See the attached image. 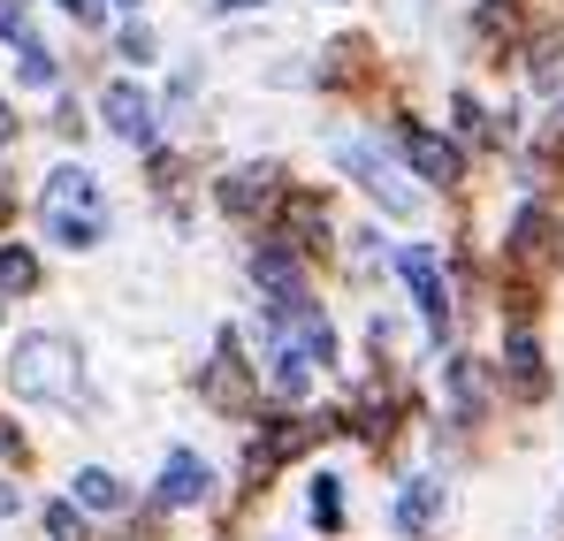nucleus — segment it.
I'll return each mask as SVG.
<instances>
[{
	"label": "nucleus",
	"mask_w": 564,
	"mask_h": 541,
	"mask_svg": "<svg viewBox=\"0 0 564 541\" xmlns=\"http://www.w3.org/2000/svg\"><path fill=\"white\" fill-rule=\"evenodd\" d=\"M39 221H46V237L54 245H69V252H85L107 237V198H99V183L85 169H54L46 191H39Z\"/></svg>",
	"instance_id": "f257e3e1"
},
{
	"label": "nucleus",
	"mask_w": 564,
	"mask_h": 541,
	"mask_svg": "<svg viewBox=\"0 0 564 541\" xmlns=\"http://www.w3.org/2000/svg\"><path fill=\"white\" fill-rule=\"evenodd\" d=\"M8 381L15 397H39V404H77L85 381H77V351L62 336H23L15 359H8Z\"/></svg>",
	"instance_id": "f03ea898"
},
{
	"label": "nucleus",
	"mask_w": 564,
	"mask_h": 541,
	"mask_svg": "<svg viewBox=\"0 0 564 541\" xmlns=\"http://www.w3.org/2000/svg\"><path fill=\"white\" fill-rule=\"evenodd\" d=\"M275 198H282V169H268V161H260V169H229V176H221V214H237V221L268 214Z\"/></svg>",
	"instance_id": "7ed1b4c3"
},
{
	"label": "nucleus",
	"mask_w": 564,
	"mask_h": 541,
	"mask_svg": "<svg viewBox=\"0 0 564 541\" xmlns=\"http://www.w3.org/2000/svg\"><path fill=\"white\" fill-rule=\"evenodd\" d=\"M397 274L412 282V297H420L427 328H443V321H451V290H443V268H435V252H427V245H404V252H397Z\"/></svg>",
	"instance_id": "20e7f679"
},
{
	"label": "nucleus",
	"mask_w": 564,
	"mask_h": 541,
	"mask_svg": "<svg viewBox=\"0 0 564 541\" xmlns=\"http://www.w3.org/2000/svg\"><path fill=\"white\" fill-rule=\"evenodd\" d=\"M336 161H344L351 176L367 183V191H375V198H381V206H389V214H412V206H420V198H412L404 183L389 176V161H381V153H367V145H351V138H344V145H336Z\"/></svg>",
	"instance_id": "39448f33"
},
{
	"label": "nucleus",
	"mask_w": 564,
	"mask_h": 541,
	"mask_svg": "<svg viewBox=\"0 0 564 541\" xmlns=\"http://www.w3.org/2000/svg\"><path fill=\"white\" fill-rule=\"evenodd\" d=\"M99 115H107V130H115V138L153 145V99H145L138 85H107V91H99Z\"/></svg>",
	"instance_id": "423d86ee"
},
{
	"label": "nucleus",
	"mask_w": 564,
	"mask_h": 541,
	"mask_svg": "<svg viewBox=\"0 0 564 541\" xmlns=\"http://www.w3.org/2000/svg\"><path fill=\"white\" fill-rule=\"evenodd\" d=\"M404 161H412V169H420L427 183H458V176H466V153H458L451 138L420 130V122H404Z\"/></svg>",
	"instance_id": "0eeeda50"
},
{
	"label": "nucleus",
	"mask_w": 564,
	"mask_h": 541,
	"mask_svg": "<svg viewBox=\"0 0 564 541\" xmlns=\"http://www.w3.org/2000/svg\"><path fill=\"white\" fill-rule=\"evenodd\" d=\"M206 397L229 404V412L252 404V374H245V359H237V336H221V351H214V366H206Z\"/></svg>",
	"instance_id": "6e6552de"
},
{
	"label": "nucleus",
	"mask_w": 564,
	"mask_h": 541,
	"mask_svg": "<svg viewBox=\"0 0 564 541\" xmlns=\"http://www.w3.org/2000/svg\"><path fill=\"white\" fill-rule=\"evenodd\" d=\"M206 488H214V473H206L191 451H176L169 465H161V488H153V496H161L169 511H184V504H198V496H206Z\"/></svg>",
	"instance_id": "1a4fd4ad"
},
{
	"label": "nucleus",
	"mask_w": 564,
	"mask_h": 541,
	"mask_svg": "<svg viewBox=\"0 0 564 541\" xmlns=\"http://www.w3.org/2000/svg\"><path fill=\"white\" fill-rule=\"evenodd\" d=\"M305 443H313V428H305V420H268V435L252 443V480H268L282 457H297Z\"/></svg>",
	"instance_id": "9d476101"
},
{
	"label": "nucleus",
	"mask_w": 564,
	"mask_h": 541,
	"mask_svg": "<svg viewBox=\"0 0 564 541\" xmlns=\"http://www.w3.org/2000/svg\"><path fill=\"white\" fill-rule=\"evenodd\" d=\"M435 519H443V488L435 480H404V496H397V534H435Z\"/></svg>",
	"instance_id": "9b49d317"
},
{
	"label": "nucleus",
	"mask_w": 564,
	"mask_h": 541,
	"mask_svg": "<svg viewBox=\"0 0 564 541\" xmlns=\"http://www.w3.org/2000/svg\"><path fill=\"white\" fill-rule=\"evenodd\" d=\"M252 274H260V290H268L275 305H290V297H305V274H297V252H282V245H268V252L252 260Z\"/></svg>",
	"instance_id": "f8f14e48"
},
{
	"label": "nucleus",
	"mask_w": 564,
	"mask_h": 541,
	"mask_svg": "<svg viewBox=\"0 0 564 541\" xmlns=\"http://www.w3.org/2000/svg\"><path fill=\"white\" fill-rule=\"evenodd\" d=\"M503 359H511V389H519V397H542V389H550V374H542V351H534V336H527V328H511Z\"/></svg>",
	"instance_id": "ddd939ff"
},
{
	"label": "nucleus",
	"mask_w": 564,
	"mask_h": 541,
	"mask_svg": "<svg viewBox=\"0 0 564 541\" xmlns=\"http://www.w3.org/2000/svg\"><path fill=\"white\" fill-rule=\"evenodd\" d=\"M451 404H458V420H480V404H488V381H480V359H451Z\"/></svg>",
	"instance_id": "4468645a"
},
{
	"label": "nucleus",
	"mask_w": 564,
	"mask_h": 541,
	"mask_svg": "<svg viewBox=\"0 0 564 541\" xmlns=\"http://www.w3.org/2000/svg\"><path fill=\"white\" fill-rule=\"evenodd\" d=\"M77 511H122V480L107 465H85L77 473Z\"/></svg>",
	"instance_id": "2eb2a0df"
},
{
	"label": "nucleus",
	"mask_w": 564,
	"mask_h": 541,
	"mask_svg": "<svg viewBox=\"0 0 564 541\" xmlns=\"http://www.w3.org/2000/svg\"><path fill=\"white\" fill-rule=\"evenodd\" d=\"M511 252H519L527 268H542V260H550V214H542V206H527V214H519V229H511Z\"/></svg>",
	"instance_id": "dca6fc26"
},
{
	"label": "nucleus",
	"mask_w": 564,
	"mask_h": 541,
	"mask_svg": "<svg viewBox=\"0 0 564 541\" xmlns=\"http://www.w3.org/2000/svg\"><path fill=\"white\" fill-rule=\"evenodd\" d=\"M23 290H39V260L23 245H0V297H23Z\"/></svg>",
	"instance_id": "f3484780"
},
{
	"label": "nucleus",
	"mask_w": 564,
	"mask_h": 541,
	"mask_svg": "<svg viewBox=\"0 0 564 541\" xmlns=\"http://www.w3.org/2000/svg\"><path fill=\"white\" fill-rule=\"evenodd\" d=\"M313 527H321V534H336V527H344V480H336V473H321V480H313Z\"/></svg>",
	"instance_id": "a211bd4d"
},
{
	"label": "nucleus",
	"mask_w": 564,
	"mask_h": 541,
	"mask_svg": "<svg viewBox=\"0 0 564 541\" xmlns=\"http://www.w3.org/2000/svg\"><path fill=\"white\" fill-rule=\"evenodd\" d=\"M290 237H305L297 252H313V245L328 237V214H321V198H290Z\"/></svg>",
	"instance_id": "6ab92c4d"
},
{
	"label": "nucleus",
	"mask_w": 564,
	"mask_h": 541,
	"mask_svg": "<svg viewBox=\"0 0 564 541\" xmlns=\"http://www.w3.org/2000/svg\"><path fill=\"white\" fill-rule=\"evenodd\" d=\"M54 77H62V62H54V54H46V46H39V39H23V85H54Z\"/></svg>",
	"instance_id": "aec40b11"
},
{
	"label": "nucleus",
	"mask_w": 564,
	"mask_h": 541,
	"mask_svg": "<svg viewBox=\"0 0 564 541\" xmlns=\"http://www.w3.org/2000/svg\"><path fill=\"white\" fill-rule=\"evenodd\" d=\"M46 541H85V511L77 504H46Z\"/></svg>",
	"instance_id": "412c9836"
},
{
	"label": "nucleus",
	"mask_w": 564,
	"mask_h": 541,
	"mask_svg": "<svg viewBox=\"0 0 564 541\" xmlns=\"http://www.w3.org/2000/svg\"><path fill=\"white\" fill-rule=\"evenodd\" d=\"M0 39H15V46L31 39V15H23V0H0Z\"/></svg>",
	"instance_id": "4be33fe9"
},
{
	"label": "nucleus",
	"mask_w": 564,
	"mask_h": 541,
	"mask_svg": "<svg viewBox=\"0 0 564 541\" xmlns=\"http://www.w3.org/2000/svg\"><path fill=\"white\" fill-rule=\"evenodd\" d=\"M122 54L145 62V54H153V31H145V23H122Z\"/></svg>",
	"instance_id": "5701e85b"
},
{
	"label": "nucleus",
	"mask_w": 564,
	"mask_h": 541,
	"mask_svg": "<svg viewBox=\"0 0 564 541\" xmlns=\"http://www.w3.org/2000/svg\"><path fill=\"white\" fill-rule=\"evenodd\" d=\"M62 8H69L77 23H99V15H107V0H62Z\"/></svg>",
	"instance_id": "b1692460"
},
{
	"label": "nucleus",
	"mask_w": 564,
	"mask_h": 541,
	"mask_svg": "<svg viewBox=\"0 0 564 541\" xmlns=\"http://www.w3.org/2000/svg\"><path fill=\"white\" fill-rule=\"evenodd\" d=\"M0 457H15V428L8 420H0Z\"/></svg>",
	"instance_id": "393cba45"
},
{
	"label": "nucleus",
	"mask_w": 564,
	"mask_h": 541,
	"mask_svg": "<svg viewBox=\"0 0 564 541\" xmlns=\"http://www.w3.org/2000/svg\"><path fill=\"white\" fill-rule=\"evenodd\" d=\"M8 511H15V488H0V519H8Z\"/></svg>",
	"instance_id": "a878e982"
},
{
	"label": "nucleus",
	"mask_w": 564,
	"mask_h": 541,
	"mask_svg": "<svg viewBox=\"0 0 564 541\" xmlns=\"http://www.w3.org/2000/svg\"><path fill=\"white\" fill-rule=\"evenodd\" d=\"M221 8H260V0H221Z\"/></svg>",
	"instance_id": "bb28decb"
},
{
	"label": "nucleus",
	"mask_w": 564,
	"mask_h": 541,
	"mask_svg": "<svg viewBox=\"0 0 564 541\" xmlns=\"http://www.w3.org/2000/svg\"><path fill=\"white\" fill-rule=\"evenodd\" d=\"M0 214H8V198H0Z\"/></svg>",
	"instance_id": "cd10ccee"
}]
</instances>
